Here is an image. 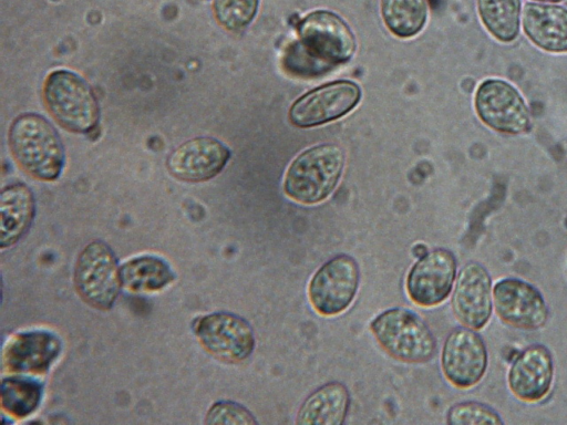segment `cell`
Masks as SVG:
<instances>
[{
  "label": "cell",
  "mask_w": 567,
  "mask_h": 425,
  "mask_svg": "<svg viewBox=\"0 0 567 425\" xmlns=\"http://www.w3.org/2000/svg\"><path fill=\"white\" fill-rule=\"evenodd\" d=\"M299 72L321 73L348 62L355 50V39L350 27L333 12L317 10L306 15L298 25Z\"/></svg>",
  "instance_id": "6da1fadb"
},
{
  "label": "cell",
  "mask_w": 567,
  "mask_h": 425,
  "mask_svg": "<svg viewBox=\"0 0 567 425\" xmlns=\"http://www.w3.org/2000/svg\"><path fill=\"white\" fill-rule=\"evenodd\" d=\"M42 395V384L30 377L11 376L1 382V406L6 413L17 418L32 414Z\"/></svg>",
  "instance_id": "603a6c76"
},
{
  "label": "cell",
  "mask_w": 567,
  "mask_h": 425,
  "mask_svg": "<svg viewBox=\"0 0 567 425\" xmlns=\"http://www.w3.org/2000/svg\"><path fill=\"white\" fill-rule=\"evenodd\" d=\"M9 146L17 163L33 178L56 179L64 165L62 141L51 123L34 113L19 115L9 128Z\"/></svg>",
  "instance_id": "7a4b0ae2"
},
{
  "label": "cell",
  "mask_w": 567,
  "mask_h": 425,
  "mask_svg": "<svg viewBox=\"0 0 567 425\" xmlns=\"http://www.w3.org/2000/svg\"><path fill=\"white\" fill-rule=\"evenodd\" d=\"M442 371L454 386L467 388L475 385L487 366V350L483 339L471 328H456L445 339Z\"/></svg>",
  "instance_id": "7c38bea8"
},
{
  "label": "cell",
  "mask_w": 567,
  "mask_h": 425,
  "mask_svg": "<svg viewBox=\"0 0 567 425\" xmlns=\"http://www.w3.org/2000/svg\"><path fill=\"white\" fill-rule=\"evenodd\" d=\"M492 280L488 271L471 261L460 270L452 296L456 319L467 328L482 329L492 313Z\"/></svg>",
  "instance_id": "5bb4252c"
},
{
  "label": "cell",
  "mask_w": 567,
  "mask_h": 425,
  "mask_svg": "<svg viewBox=\"0 0 567 425\" xmlns=\"http://www.w3.org/2000/svg\"><path fill=\"white\" fill-rule=\"evenodd\" d=\"M496 313L506 323L524 330L542 328L548 309L540 292L519 279H503L493 289Z\"/></svg>",
  "instance_id": "4fadbf2b"
},
{
  "label": "cell",
  "mask_w": 567,
  "mask_h": 425,
  "mask_svg": "<svg viewBox=\"0 0 567 425\" xmlns=\"http://www.w3.org/2000/svg\"><path fill=\"white\" fill-rule=\"evenodd\" d=\"M123 287L133 292L162 290L175 280L169 265L157 256H138L120 266Z\"/></svg>",
  "instance_id": "44dd1931"
},
{
  "label": "cell",
  "mask_w": 567,
  "mask_h": 425,
  "mask_svg": "<svg viewBox=\"0 0 567 425\" xmlns=\"http://www.w3.org/2000/svg\"><path fill=\"white\" fill-rule=\"evenodd\" d=\"M1 248L18 242L29 230L35 215L32 190L23 183L6 186L0 195Z\"/></svg>",
  "instance_id": "ffe728a7"
},
{
  "label": "cell",
  "mask_w": 567,
  "mask_h": 425,
  "mask_svg": "<svg viewBox=\"0 0 567 425\" xmlns=\"http://www.w3.org/2000/svg\"><path fill=\"white\" fill-rule=\"evenodd\" d=\"M205 423L229 425L258 424L249 410L233 401H218L214 403L206 414Z\"/></svg>",
  "instance_id": "4316f807"
},
{
  "label": "cell",
  "mask_w": 567,
  "mask_h": 425,
  "mask_svg": "<svg viewBox=\"0 0 567 425\" xmlns=\"http://www.w3.org/2000/svg\"><path fill=\"white\" fill-rule=\"evenodd\" d=\"M350 403V392L343 383L328 382L305 398L298 410L296 423L299 425H341L347 418Z\"/></svg>",
  "instance_id": "d6986e66"
},
{
  "label": "cell",
  "mask_w": 567,
  "mask_h": 425,
  "mask_svg": "<svg viewBox=\"0 0 567 425\" xmlns=\"http://www.w3.org/2000/svg\"><path fill=\"white\" fill-rule=\"evenodd\" d=\"M381 13L393 34L410 38L422 30L427 8L425 0H381Z\"/></svg>",
  "instance_id": "7402d4cb"
},
{
  "label": "cell",
  "mask_w": 567,
  "mask_h": 425,
  "mask_svg": "<svg viewBox=\"0 0 567 425\" xmlns=\"http://www.w3.org/2000/svg\"><path fill=\"white\" fill-rule=\"evenodd\" d=\"M344 159L343 151L333 144L317 145L302 152L286 173V195L305 205L324 200L341 178Z\"/></svg>",
  "instance_id": "3957f363"
},
{
  "label": "cell",
  "mask_w": 567,
  "mask_h": 425,
  "mask_svg": "<svg viewBox=\"0 0 567 425\" xmlns=\"http://www.w3.org/2000/svg\"><path fill=\"white\" fill-rule=\"evenodd\" d=\"M62 350L60 338L45 330L11 335L2 349V367L13 374L45 373Z\"/></svg>",
  "instance_id": "9a60e30c"
},
{
  "label": "cell",
  "mask_w": 567,
  "mask_h": 425,
  "mask_svg": "<svg viewBox=\"0 0 567 425\" xmlns=\"http://www.w3.org/2000/svg\"><path fill=\"white\" fill-rule=\"evenodd\" d=\"M553 372L549 350L542 344H533L514 360L508 373L509 388L523 401H538L549 391Z\"/></svg>",
  "instance_id": "e0dca14e"
},
{
  "label": "cell",
  "mask_w": 567,
  "mask_h": 425,
  "mask_svg": "<svg viewBox=\"0 0 567 425\" xmlns=\"http://www.w3.org/2000/svg\"><path fill=\"white\" fill-rule=\"evenodd\" d=\"M429 251L427 246L423 242H417L412 247V255L417 259L424 257Z\"/></svg>",
  "instance_id": "83f0119b"
},
{
  "label": "cell",
  "mask_w": 567,
  "mask_h": 425,
  "mask_svg": "<svg viewBox=\"0 0 567 425\" xmlns=\"http://www.w3.org/2000/svg\"><path fill=\"white\" fill-rule=\"evenodd\" d=\"M478 13L486 29L499 41H513L519 30V0H477Z\"/></svg>",
  "instance_id": "cb8c5ba5"
},
{
  "label": "cell",
  "mask_w": 567,
  "mask_h": 425,
  "mask_svg": "<svg viewBox=\"0 0 567 425\" xmlns=\"http://www.w3.org/2000/svg\"><path fill=\"white\" fill-rule=\"evenodd\" d=\"M538 1L559 2V1H563V0H538Z\"/></svg>",
  "instance_id": "f1b7e54d"
},
{
  "label": "cell",
  "mask_w": 567,
  "mask_h": 425,
  "mask_svg": "<svg viewBox=\"0 0 567 425\" xmlns=\"http://www.w3.org/2000/svg\"><path fill=\"white\" fill-rule=\"evenodd\" d=\"M374 338L392 357L405 363H425L436 349L427 323L410 309L390 308L370 322Z\"/></svg>",
  "instance_id": "277c9868"
},
{
  "label": "cell",
  "mask_w": 567,
  "mask_h": 425,
  "mask_svg": "<svg viewBox=\"0 0 567 425\" xmlns=\"http://www.w3.org/2000/svg\"><path fill=\"white\" fill-rule=\"evenodd\" d=\"M259 0H214L217 22L229 31L246 28L255 18Z\"/></svg>",
  "instance_id": "d4e9b609"
},
{
  "label": "cell",
  "mask_w": 567,
  "mask_h": 425,
  "mask_svg": "<svg viewBox=\"0 0 567 425\" xmlns=\"http://www.w3.org/2000/svg\"><path fill=\"white\" fill-rule=\"evenodd\" d=\"M360 283L357 260L346 253L327 260L311 277L308 298L311 307L321 315H337L352 303Z\"/></svg>",
  "instance_id": "52a82bcc"
},
{
  "label": "cell",
  "mask_w": 567,
  "mask_h": 425,
  "mask_svg": "<svg viewBox=\"0 0 567 425\" xmlns=\"http://www.w3.org/2000/svg\"><path fill=\"white\" fill-rule=\"evenodd\" d=\"M360 96V87L351 81L328 83L298 99L290 107L289 120L299 127L324 124L354 108Z\"/></svg>",
  "instance_id": "8fae6325"
},
{
  "label": "cell",
  "mask_w": 567,
  "mask_h": 425,
  "mask_svg": "<svg viewBox=\"0 0 567 425\" xmlns=\"http://www.w3.org/2000/svg\"><path fill=\"white\" fill-rule=\"evenodd\" d=\"M456 274V259L446 248L430 250L410 269L405 288L409 298L417 305L434 307L450 294Z\"/></svg>",
  "instance_id": "30bf717a"
},
{
  "label": "cell",
  "mask_w": 567,
  "mask_h": 425,
  "mask_svg": "<svg viewBox=\"0 0 567 425\" xmlns=\"http://www.w3.org/2000/svg\"><path fill=\"white\" fill-rule=\"evenodd\" d=\"M229 157V149L218 139L196 137L176 147L167 157L166 165L174 177L198 183L218 175Z\"/></svg>",
  "instance_id": "2e32d148"
},
{
  "label": "cell",
  "mask_w": 567,
  "mask_h": 425,
  "mask_svg": "<svg viewBox=\"0 0 567 425\" xmlns=\"http://www.w3.org/2000/svg\"><path fill=\"white\" fill-rule=\"evenodd\" d=\"M193 331L203 348L227 363H239L255 350V333L243 317L217 311L193 321Z\"/></svg>",
  "instance_id": "ba28073f"
},
{
  "label": "cell",
  "mask_w": 567,
  "mask_h": 425,
  "mask_svg": "<svg viewBox=\"0 0 567 425\" xmlns=\"http://www.w3.org/2000/svg\"><path fill=\"white\" fill-rule=\"evenodd\" d=\"M450 425L503 424L501 416L488 405L467 401L453 405L446 415Z\"/></svg>",
  "instance_id": "484cf974"
},
{
  "label": "cell",
  "mask_w": 567,
  "mask_h": 425,
  "mask_svg": "<svg viewBox=\"0 0 567 425\" xmlns=\"http://www.w3.org/2000/svg\"><path fill=\"white\" fill-rule=\"evenodd\" d=\"M73 281L84 302L99 310H110L123 287L112 248L102 240L87 243L76 259Z\"/></svg>",
  "instance_id": "8992f818"
},
{
  "label": "cell",
  "mask_w": 567,
  "mask_h": 425,
  "mask_svg": "<svg viewBox=\"0 0 567 425\" xmlns=\"http://www.w3.org/2000/svg\"><path fill=\"white\" fill-rule=\"evenodd\" d=\"M475 110L491 128L519 134L530 126L528 108L514 86L503 80L484 81L475 94Z\"/></svg>",
  "instance_id": "9c48e42d"
},
{
  "label": "cell",
  "mask_w": 567,
  "mask_h": 425,
  "mask_svg": "<svg viewBox=\"0 0 567 425\" xmlns=\"http://www.w3.org/2000/svg\"><path fill=\"white\" fill-rule=\"evenodd\" d=\"M523 27L528 39L538 48L549 52H567V9L526 3Z\"/></svg>",
  "instance_id": "ac0fdd59"
},
{
  "label": "cell",
  "mask_w": 567,
  "mask_h": 425,
  "mask_svg": "<svg viewBox=\"0 0 567 425\" xmlns=\"http://www.w3.org/2000/svg\"><path fill=\"white\" fill-rule=\"evenodd\" d=\"M48 111L68 131L87 133L100 116L99 103L89 83L69 70L51 72L43 84Z\"/></svg>",
  "instance_id": "5b68a950"
}]
</instances>
